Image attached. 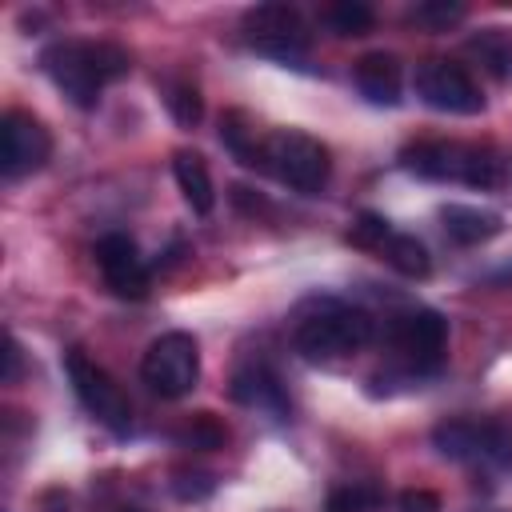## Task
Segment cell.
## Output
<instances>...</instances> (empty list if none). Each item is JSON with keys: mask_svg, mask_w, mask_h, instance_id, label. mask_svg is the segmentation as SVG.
I'll list each match as a JSON object with an SVG mask.
<instances>
[{"mask_svg": "<svg viewBox=\"0 0 512 512\" xmlns=\"http://www.w3.org/2000/svg\"><path fill=\"white\" fill-rule=\"evenodd\" d=\"M388 340L408 360V368L436 372L444 364V352H448V320L432 308H412L404 316H392Z\"/></svg>", "mask_w": 512, "mask_h": 512, "instance_id": "obj_9", "label": "cell"}, {"mask_svg": "<svg viewBox=\"0 0 512 512\" xmlns=\"http://www.w3.org/2000/svg\"><path fill=\"white\" fill-rule=\"evenodd\" d=\"M64 368H68V380H72L76 400H80L104 428H112L116 436H124V432L132 428V404H128V396L120 392V384H116L100 364H92L80 348H72V352L64 356Z\"/></svg>", "mask_w": 512, "mask_h": 512, "instance_id": "obj_6", "label": "cell"}, {"mask_svg": "<svg viewBox=\"0 0 512 512\" xmlns=\"http://www.w3.org/2000/svg\"><path fill=\"white\" fill-rule=\"evenodd\" d=\"M212 476H204V472H176V480H172V492L180 496V500H208L212 496Z\"/></svg>", "mask_w": 512, "mask_h": 512, "instance_id": "obj_25", "label": "cell"}, {"mask_svg": "<svg viewBox=\"0 0 512 512\" xmlns=\"http://www.w3.org/2000/svg\"><path fill=\"white\" fill-rule=\"evenodd\" d=\"M400 512H440V496L424 492V488H408L400 496Z\"/></svg>", "mask_w": 512, "mask_h": 512, "instance_id": "obj_26", "label": "cell"}, {"mask_svg": "<svg viewBox=\"0 0 512 512\" xmlns=\"http://www.w3.org/2000/svg\"><path fill=\"white\" fill-rule=\"evenodd\" d=\"M172 176L180 184V196L188 200V208L196 216H208L216 208V192H212V176H208V164L200 152H176L172 156Z\"/></svg>", "mask_w": 512, "mask_h": 512, "instance_id": "obj_14", "label": "cell"}, {"mask_svg": "<svg viewBox=\"0 0 512 512\" xmlns=\"http://www.w3.org/2000/svg\"><path fill=\"white\" fill-rule=\"evenodd\" d=\"M440 220H444V232L456 244H480V240H492L500 232V216L484 212V208H472V204H444Z\"/></svg>", "mask_w": 512, "mask_h": 512, "instance_id": "obj_15", "label": "cell"}, {"mask_svg": "<svg viewBox=\"0 0 512 512\" xmlns=\"http://www.w3.org/2000/svg\"><path fill=\"white\" fill-rule=\"evenodd\" d=\"M52 156V136L48 128L32 116V112H4L0 124V172L4 180H20L36 168H44V160Z\"/></svg>", "mask_w": 512, "mask_h": 512, "instance_id": "obj_10", "label": "cell"}, {"mask_svg": "<svg viewBox=\"0 0 512 512\" xmlns=\"http://www.w3.org/2000/svg\"><path fill=\"white\" fill-rule=\"evenodd\" d=\"M356 88L372 104H400V60L388 52H368L356 60Z\"/></svg>", "mask_w": 512, "mask_h": 512, "instance_id": "obj_13", "label": "cell"}, {"mask_svg": "<svg viewBox=\"0 0 512 512\" xmlns=\"http://www.w3.org/2000/svg\"><path fill=\"white\" fill-rule=\"evenodd\" d=\"M244 32H248V44L264 56H276V60H304L308 52V28H304V16L288 4H256L248 8L244 16Z\"/></svg>", "mask_w": 512, "mask_h": 512, "instance_id": "obj_7", "label": "cell"}, {"mask_svg": "<svg viewBox=\"0 0 512 512\" xmlns=\"http://www.w3.org/2000/svg\"><path fill=\"white\" fill-rule=\"evenodd\" d=\"M40 68L48 80L76 104V108H96L104 84L120 80L132 64L128 52L116 44H84V40H60L40 52Z\"/></svg>", "mask_w": 512, "mask_h": 512, "instance_id": "obj_1", "label": "cell"}, {"mask_svg": "<svg viewBox=\"0 0 512 512\" xmlns=\"http://www.w3.org/2000/svg\"><path fill=\"white\" fill-rule=\"evenodd\" d=\"M372 340V316L348 304H320V312L304 316L296 328V352L304 360H336Z\"/></svg>", "mask_w": 512, "mask_h": 512, "instance_id": "obj_3", "label": "cell"}, {"mask_svg": "<svg viewBox=\"0 0 512 512\" xmlns=\"http://www.w3.org/2000/svg\"><path fill=\"white\" fill-rule=\"evenodd\" d=\"M140 380L164 396V400H180L196 388L200 380V348L188 332H164L148 344L144 360H140Z\"/></svg>", "mask_w": 512, "mask_h": 512, "instance_id": "obj_4", "label": "cell"}, {"mask_svg": "<svg viewBox=\"0 0 512 512\" xmlns=\"http://www.w3.org/2000/svg\"><path fill=\"white\" fill-rule=\"evenodd\" d=\"M120 512H136V508H120Z\"/></svg>", "mask_w": 512, "mask_h": 512, "instance_id": "obj_29", "label": "cell"}, {"mask_svg": "<svg viewBox=\"0 0 512 512\" xmlns=\"http://www.w3.org/2000/svg\"><path fill=\"white\" fill-rule=\"evenodd\" d=\"M404 168L428 180H464L472 188H496L504 180V164L500 156H492L488 148H468V144H412L404 148Z\"/></svg>", "mask_w": 512, "mask_h": 512, "instance_id": "obj_2", "label": "cell"}, {"mask_svg": "<svg viewBox=\"0 0 512 512\" xmlns=\"http://www.w3.org/2000/svg\"><path fill=\"white\" fill-rule=\"evenodd\" d=\"M432 444L448 460H512V436L496 424H476V420H444L432 428Z\"/></svg>", "mask_w": 512, "mask_h": 512, "instance_id": "obj_11", "label": "cell"}, {"mask_svg": "<svg viewBox=\"0 0 512 512\" xmlns=\"http://www.w3.org/2000/svg\"><path fill=\"white\" fill-rule=\"evenodd\" d=\"M220 140L232 148V156H236L244 168H268V144H256V132L244 124L240 112L220 116Z\"/></svg>", "mask_w": 512, "mask_h": 512, "instance_id": "obj_17", "label": "cell"}, {"mask_svg": "<svg viewBox=\"0 0 512 512\" xmlns=\"http://www.w3.org/2000/svg\"><path fill=\"white\" fill-rule=\"evenodd\" d=\"M384 252V260L400 272V276H408V280H424L428 272H432V260H428V248L416 240V236H404V232H392L388 236V244L380 248Z\"/></svg>", "mask_w": 512, "mask_h": 512, "instance_id": "obj_18", "label": "cell"}, {"mask_svg": "<svg viewBox=\"0 0 512 512\" xmlns=\"http://www.w3.org/2000/svg\"><path fill=\"white\" fill-rule=\"evenodd\" d=\"M168 112H172V120L180 128H196L200 116H204V100H200V92L192 84H172L168 88Z\"/></svg>", "mask_w": 512, "mask_h": 512, "instance_id": "obj_21", "label": "cell"}, {"mask_svg": "<svg viewBox=\"0 0 512 512\" xmlns=\"http://www.w3.org/2000/svg\"><path fill=\"white\" fill-rule=\"evenodd\" d=\"M40 508H44V512H68V492H60V488L44 492V496H40Z\"/></svg>", "mask_w": 512, "mask_h": 512, "instance_id": "obj_28", "label": "cell"}, {"mask_svg": "<svg viewBox=\"0 0 512 512\" xmlns=\"http://www.w3.org/2000/svg\"><path fill=\"white\" fill-rule=\"evenodd\" d=\"M464 4H448V0H424V4H416L412 8V20L416 24H424V28H448V24H456V20H464Z\"/></svg>", "mask_w": 512, "mask_h": 512, "instance_id": "obj_23", "label": "cell"}, {"mask_svg": "<svg viewBox=\"0 0 512 512\" xmlns=\"http://www.w3.org/2000/svg\"><path fill=\"white\" fill-rule=\"evenodd\" d=\"M324 20H328V28L340 32V36H360V32L372 28L376 16H372V8L360 4V0H336V4L324 8Z\"/></svg>", "mask_w": 512, "mask_h": 512, "instance_id": "obj_19", "label": "cell"}, {"mask_svg": "<svg viewBox=\"0 0 512 512\" xmlns=\"http://www.w3.org/2000/svg\"><path fill=\"white\" fill-rule=\"evenodd\" d=\"M232 396L240 404H256V408H272V412H284V392H280V380L264 368V364H252V368H240L232 376Z\"/></svg>", "mask_w": 512, "mask_h": 512, "instance_id": "obj_16", "label": "cell"}, {"mask_svg": "<svg viewBox=\"0 0 512 512\" xmlns=\"http://www.w3.org/2000/svg\"><path fill=\"white\" fill-rule=\"evenodd\" d=\"M20 376V344H16V336H8L4 340V384H12Z\"/></svg>", "mask_w": 512, "mask_h": 512, "instance_id": "obj_27", "label": "cell"}, {"mask_svg": "<svg viewBox=\"0 0 512 512\" xmlns=\"http://www.w3.org/2000/svg\"><path fill=\"white\" fill-rule=\"evenodd\" d=\"M380 492L376 488H364V484H348V488H336L328 496V512H368L376 508Z\"/></svg>", "mask_w": 512, "mask_h": 512, "instance_id": "obj_24", "label": "cell"}, {"mask_svg": "<svg viewBox=\"0 0 512 512\" xmlns=\"http://www.w3.org/2000/svg\"><path fill=\"white\" fill-rule=\"evenodd\" d=\"M96 264H100V272H104V280L116 296H124V300H144L148 296V268H144L132 236H124V232L100 236Z\"/></svg>", "mask_w": 512, "mask_h": 512, "instance_id": "obj_12", "label": "cell"}, {"mask_svg": "<svg viewBox=\"0 0 512 512\" xmlns=\"http://www.w3.org/2000/svg\"><path fill=\"white\" fill-rule=\"evenodd\" d=\"M388 236H392V228H388V220L376 216V212H360V216L352 220V228H348V244H356V248H384Z\"/></svg>", "mask_w": 512, "mask_h": 512, "instance_id": "obj_22", "label": "cell"}, {"mask_svg": "<svg viewBox=\"0 0 512 512\" xmlns=\"http://www.w3.org/2000/svg\"><path fill=\"white\" fill-rule=\"evenodd\" d=\"M264 144H268V168L288 188H296V192H320L328 184L332 160H328V148L320 140L284 128V132H272Z\"/></svg>", "mask_w": 512, "mask_h": 512, "instance_id": "obj_5", "label": "cell"}, {"mask_svg": "<svg viewBox=\"0 0 512 512\" xmlns=\"http://www.w3.org/2000/svg\"><path fill=\"white\" fill-rule=\"evenodd\" d=\"M176 436H180V444H188V448L212 452V448H220V444H224V436H228V432H224V424H220L212 412H196V416H192Z\"/></svg>", "mask_w": 512, "mask_h": 512, "instance_id": "obj_20", "label": "cell"}, {"mask_svg": "<svg viewBox=\"0 0 512 512\" xmlns=\"http://www.w3.org/2000/svg\"><path fill=\"white\" fill-rule=\"evenodd\" d=\"M416 96L428 108L452 112V116H476V112H484L480 84L468 76L464 64H452V60H424L416 68Z\"/></svg>", "mask_w": 512, "mask_h": 512, "instance_id": "obj_8", "label": "cell"}]
</instances>
